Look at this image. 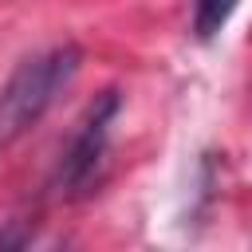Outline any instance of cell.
<instances>
[{"instance_id":"6da1fadb","label":"cell","mask_w":252,"mask_h":252,"mask_svg":"<svg viewBox=\"0 0 252 252\" xmlns=\"http://www.w3.org/2000/svg\"><path fill=\"white\" fill-rule=\"evenodd\" d=\"M79 67H83L79 43H55V47L24 59L0 87V146L28 134L51 110V102L71 87Z\"/></svg>"},{"instance_id":"7a4b0ae2","label":"cell","mask_w":252,"mask_h":252,"mask_svg":"<svg viewBox=\"0 0 252 252\" xmlns=\"http://www.w3.org/2000/svg\"><path fill=\"white\" fill-rule=\"evenodd\" d=\"M118 118V91H102L87 114L79 118L71 142L63 146L59 161H55V193L75 201L87 197L106 169V154H110V126Z\"/></svg>"},{"instance_id":"3957f363","label":"cell","mask_w":252,"mask_h":252,"mask_svg":"<svg viewBox=\"0 0 252 252\" xmlns=\"http://www.w3.org/2000/svg\"><path fill=\"white\" fill-rule=\"evenodd\" d=\"M240 0H193V32L197 39H217L224 24L232 20Z\"/></svg>"}]
</instances>
